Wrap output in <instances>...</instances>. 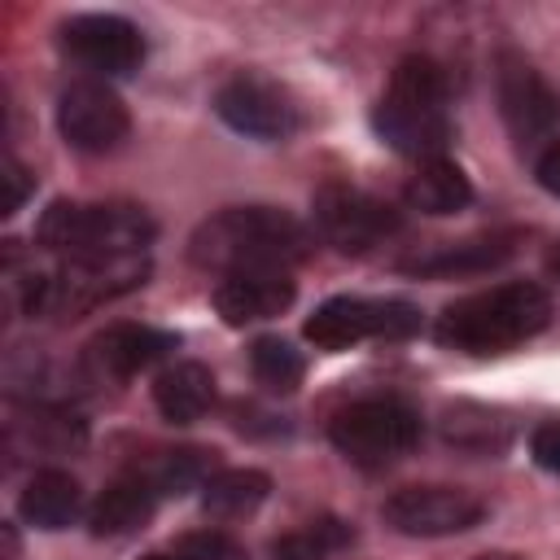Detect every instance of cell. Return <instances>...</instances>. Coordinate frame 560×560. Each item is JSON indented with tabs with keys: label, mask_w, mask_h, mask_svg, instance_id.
Segmentation results:
<instances>
[{
	"label": "cell",
	"mask_w": 560,
	"mask_h": 560,
	"mask_svg": "<svg viewBox=\"0 0 560 560\" xmlns=\"http://www.w3.org/2000/svg\"><path fill=\"white\" fill-rule=\"evenodd\" d=\"M311 249L315 236L306 232V223L276 206H228L210 214L188 241V258L219 276L293 271L311 258Z\"/></svg>",
	"instance_id": "obj_1"
},
{
	"label": "cell",
	"mask_w": 560,
	"mask_h": 560,
	"mask_svg": "<svg viewBox=\"0 0 560 560\" xmlns=\"http://www.w3.org/2000/svg\"><path fill=\"white\" fill-rule=\"evenodd\" d=\"M551 324V293L534 280H508L451 302L438 315V341L464 354H499Z\"/></svg>",
	"instance_id": "obj_2"
},
{
	"label": "cell",
	"mask_w": 560,
	"mask_h": 560,
	"mask_svg": "<svg viewBox=\"0 0 560 560\" xmlns=\"http://www.w3.org/2000/svg\"><path fill=\"white\" fill-rule=\"evenodd\" d=\"M446 70L433 57H402L389 74L385 96L372 109L381 140L416 162L442 158L451 144V114H446Z\"/></svg>",
	"instance_id": "obj_3"
},
{
	"label": "cell",
	"mask_w": 560,
	"mask_h": 560,
	"mask_svg": "<svg viewBox=\"0 0 560 560\" xmlns=\"http://www.w3.org/2000/svg\"><path fill=\"white\" fill-rule=\"evenodd\" d=\"M35 236L61 258L149 254L153 219L131 201H52L39 214Z\"/></svg>",
	"instance_id": "obj_4"
},
{
	"label": "cell",
	"mask_w": 560,
	"mask_h": 560,
	"mask_svg": "<svg viewBox=\"0 0 560 560\" xmlns=\"http://www.w3.org/2000/svg\"><path fill=\"white\" fill-rule=\"evenodd\" d=\"M149 280V254L61 258V267L26 280V311L48 319H79Z\"/></svg>",
	"instance_id": "obj_5"
},
{
	"label": "cell",
	"mask_w": 560,
	"mask_h": 560,
	"mask_svg": "<svg viewBox=\"0 0 560 560\" xmlns=\"http://www.w3.org/2000/svg\"><path fill=\"white\" fill-rule=\"evenodd\" d=\"M420 411L407 398L394 394H376V398H359L350 407H341L328 424L332 446L359 464V468H385L394 459H402L416 442H420Z\"/></svg>",
	"instance_id": "obj_6"
},
{
	"label": "cell",
	"mask_w": 560,
	"mask_h": 560,
	"mask_svg": "<svg viewBox=\"0 0 560 560\" xmlns=\"http://www.w3.org/2000/svg\"><path fill=\"white\" fill-rule=\"evenodd\" d=\"M311 219H315L319 241L337 245L341 254H368V249L385 245L402 228L394 206H385L381 197H372V192H363L354 184H337V179L315 188Z\"/></svg>",
	"instance_id": "obj_7"
},
{
	"label": "cell",
	"mask_w": 560,
	"mask_h": 560,
	"mask_svg": "<svg viewBox=\"0 0 560 560\" xmlns=\"http://www.w3.org/2000/svg\"><path fill=\"white\" fill-rule=\"evenodd\" d=\"M420 328V311L402 298H328L306 319V337L319 350H350L368 337H411Z\"/></svg>",
	"instance_id": "obj_8"
},
{
	"label": "cell",
	"mask_w": 560,
	"mask_h": 560,
	"mask_svg": "<svg viewBox=\"0 0 560 560\" xmlns=\"http://www.w3.org/2000/svg\"><path fill=\"white\" fill-rule=\"evenodd\" d=\"M494 92H499V114L521 144L551 140V131L560 127V92L547 83V74L534 61H525L521 52H499Z\"/></svg>",
	"instance_id": "obj_9"
},
{
	"label": "cell",
	"mask_w": 560,
	"mask_h": 560,
	"mask_svg": "<svg viewBox=\"0 0 560 560\" xmlns=\"http://www.w3.org/2000/svg\"><path fill=\"white\" fill-rule=\"evenodd\" d=\"M57 127L79 153H109L127 140L131 114L105 79H74L57 96Z\"/></svg>",
	"instance_id": "obj_10"
},
{
	"label": "cell",
	"mask_w": 560,
	"mask_h": 560,
	"mask_svg": "<svg viewBox=\"0 0 560 560\" xmlns=\"http://www.w3.org/2000/svg\"><path fill=\"white\" fill-rule=\"evenodd\" d=\"M61 48L88 70V79H122L144 61V35L118 13H79L61 26Z\"/></svg>",
	"instance_id": "obj_11"
},
{
	"label": "cell",
	"mask_w": 560,
	"mask_h": 560,
	"mask_svg": "<svg viewBox=\"0 0 560 560\" xmlns=\"http://www.w3.org/2000/svg\"><path fill=\"white\" fill-rule=\"evenodd\" d=\"M385 525L411 538H446L464 534L486 516V503L459 486H402L381 503Z\"/></svg>",
	"instance_id": "obj_12"
},
{
	"label": "cell",
	"mask_w": 560,
	"mask_h": 560,
	"mask_svg": "<svg viewBox=\"0 0 560 560\" xmlns=\"http://www.w3.org/2000/svg\"><path fill=\"white\" fill-rule=\"evenodd\" d=\"M214 109L232 131L254 136V140H284L302 122L298 101L262 74H232L214 92Z\"/></svg>",
	"instance_id": "obj_13"
},
{
	"label": "cell",
	"mask_w": 560,
	"mask_h": 560,
	"mask_svg": "<svg viewBox=\"0 0 560 560\" xmlns=\"http://www.w3.org/2000/svg\"><path fill=\"white\" fill-rule=\"evenodd\" d=\"M298 284L289 271H241V276H219L214 284V311L241 328V324H258V319H276L280 311H289Z\"/></svg>",
	"instance_id": "obj_14"
},
{
	"label": "cell",
	"mask_w": 560,
	"mask_h": 560,
	"mask_svg": "<svg viewBox=\"0 0 560 560\" xmlns=\"http://www.w3.org/2000/svg\"><path fill=\"white\" fill-rule=\"evenodd\" d=\"M158 499H162V490L140 468L122 472L96 494V503L88 508V525H92L96 538H127V534H136L153 521Z\"/></svg>",
	"instance_id": "obj_15"
},
{
	"label": "cell",
	"mask_w": 560,
	"mask_h": 560,
	"mask_svg": "<svg viewBox=\"0 0 560 560\" xmlns=\"http://www.w3.org/2000/svg\"><path fill=\"white\" fill-rule=\"evenodd\" d=\"M175 346H179L175 332H162V328H149V324H109L92 341V359H96L101 372L127 381V376L153 368L158 359H166Z\"/></svg>",
	"instance_id": "obj_16"
},
{
	"label": "cell",
	"mask_w": 560,
	"mask_h": 560,
	"mask_svg": "<svg viewBox=\"0 0 560 560\" xmlns=\"http://www.w3.org/2000/svg\"><path fill=\"white\" fill-rule=\"evenodd\" d=\"M512 236H472V241H455V245H438L429 254H416L402 262L407 276H424V280H451V276H477L499 267L503 258H512Z\"/></svg>",
	"instance_id": "obj_17"
},
{
	"label": "cell",
	"mask_w": 560,
	"mask_h": 560,
	"mask_svg": "<svg viewBox=\"0 0 560 560\" xmlns=\"http://www.w3.org/2000/svg\"><path fill=\"white\" fill-rule=\"evenodd\" d=\"M153 402L166 420L175 424H192L214 407V372L197 359H179L171 368L158 372L153 381Z\"/></svg>",
	"instance_id": "obj_18"
},
{
	"label": "cell",
	"mask_w": 560,
	"mask_h": 560,
	"mask_svg": "<svg viewBox=\"0 0 560 560\" xmlns=\"http://www.w3.org/2000/svg\"><path fill=\"white\" fill-rule=\"evenodd\" d=\"M18 512L26 525L35 529H66L79 512H83V486L66 472V468H39L31 472V481L22 486Z\"/></svg>",
	"instance_id": "obj_19"
},
{
	"label": "cell",
	"mask_w": 560,
	"mask_h": 560,
	"mask_svg": "<svg viewBox=\"0 0 560 560\" xmlns=\"http://www.w3.org/2000/svg\"><path fill=\"white\" fill-rule=\"evenodd\" d=\"M402 201L424 214H455L472 201V184L451 158H429V162H416V171L407 175Z\"/></svg>",
	"instance_id": "obj_20"
},
{
	"label": "cell",
	"mask_w": 560,
	"mask_h": 560,
	"mask_svg": "<svg viewBox=\"0 0 560 560\" xmlns=\"http://www.w3.org/2000/svg\"><path fill=\"white\" fill-rule=\"evenodd\" d=\"M267 494H271V477L267 472H258V468H219L201 486V508L210 516L236 521V516H249Z\"/></svg>",
	"instance_id": "obj_21"
},
{
	"label": "cell",
	"mask_w": 560,
	"mask_h": 560,
	"mask_svg": "<svg viewBox=\"0 0 560 560\" xmlns=\"http://www.w3.org/2000/svg\"><path fill=\"white\" fill-rule=\"evenodd\" d=\"M162 494H184V490H201L219 464H214V451H201V446H184V451H162L158 459H149L140 468Z\"/></svg>",
	"instance_id": "obj_22"
},
{
	"label": "cell",
	"mask_w": 560,
	"mask_h": 560,
	"mask_svg": "<svg viewBox=\"0 0 560 560\" xmlns=\"http://www.w3.org/2000/svg\"><path fill=\"white\" fill-rule=\"evenodd\" d=\"M354 542V529L337 516H319L284 538L271 542V560H332L337 551H346Z\"/></svg>",
	"instance_id": "obj_23"
},
{
	"label": "cell",
	"mask_w": 560,
	"mask_h": 560,
	"mask_svg": "<svg viewBox=\"0 0 560 560\" xmlns=\"http://www.w3.org/2000/svg\"><path fill=\"white\" fill-rule=\"evenodd\" d=\"M249 372H254L258 385H267V389H276V394H289V389L302 385L306 359H302V350H293V346L280 341V337H258V341L249 346Z\"/></svg>",
	"instance_id": "obj_24"
},
{
	"label": "cell",
	"mask_w": 560,
	"mask_h": 560,
	"mask_svg": "<svg viewBox=\"0 0 560 560\" xmlns=\"http://www.w3.org/2000/svg\"><path fill=\"white\" fill-rule=\"evenodd\" d=\"M171 551L179 560H249V551L223 529H192V534L175 538Z\"/></svg>",
	"instance_id": "obj_25"
},
{
	"label": "cell",
	"mask_w": 560,
	"mask_h": 560,
	"mask_svg": "<svg viewBox=\"0 0 560 560\" xmlns=\"http://www.w3.org/2000/svg\"><path fill=\"white\" fill-rule=\"evenodd\" d=\"M446 438H451L455 446L490 451V446H503V442H508V429H503L499 420H486V416H477V420H468V416H451Z\"/></svg>",
	"instance_id": "obj_26"
},
{
	"label": "cell",
	"mask_w": 560,
	"mask_h": 560,
	"mask_svg": "<svg viewBox=\"0 0 560 560\" xmlns=\"http://www.w3.org/2000/svg\"><path fill=\"white\" fill-rule=\"evenodd\" d=\"M529 455H534V464H538V468L560 472V420H551V424H538V429H534V438H529Z\"/></svg>",
	"instance_id": "obj_27"
},
{
	"label": "cell",
	"mask_w": 560,
	"mask_h": 560,
	"mask_svg": "<svg viewBox=\"0 0 560 560\" xmlns=\"http://www.w3.org/2000/svg\"><path fill=\"white\" fill-rule=\"evenodd\" d=\"M534 175H538V184L551 192V197H560V136L538 153V166H534Z\"/></svg>",
	"instance_id": "obj_28"
},
{
	"label": "cell",
	"mask_w": 560,
	"mask_h": 560,
	"mask_svg": "<svg viewBox=\"0 0 560 560\" xmlns=\"http://www.w3.org/2000/svg\"><path fill=\"white\" fill-rule=\"evenodd\" d=\"M9 197H4V214H13V210H22V201H26V188H31V179H26V166H18L13 158H9Z\"/></svg>",
	"instance_id": "obj_29"
},
{
	"label": "cell",
	"mask_w": 560,
	"mask_h": 560,
	"mask_svg": "<svg viewBox=\"0 0 560 560\" xmlns=\"http://www.w3.org/2000/svg\"><path fill=\"white\" fill-rule=\"evenodd\" d=\"M140 560H179V556L166 547V551H149V556H140Z\"/></svg>",
	"instance_id": "obj_30"
},
{
	"label": "cell",
	"mask_w": 560,
	"mask_h": 560,
	"mask_svg": "<svg viewBox=\"0 0 560 560\" xmlns=\"http://www.w3.org/2000/svg\"><path fill=\"white\" fill-rule=\"evenodd\" d=\"M547 267H551V276H560V245L551 249V258H547Z\"/></svg>",
	"instance_id": "obj_31"
}]
</instances>
